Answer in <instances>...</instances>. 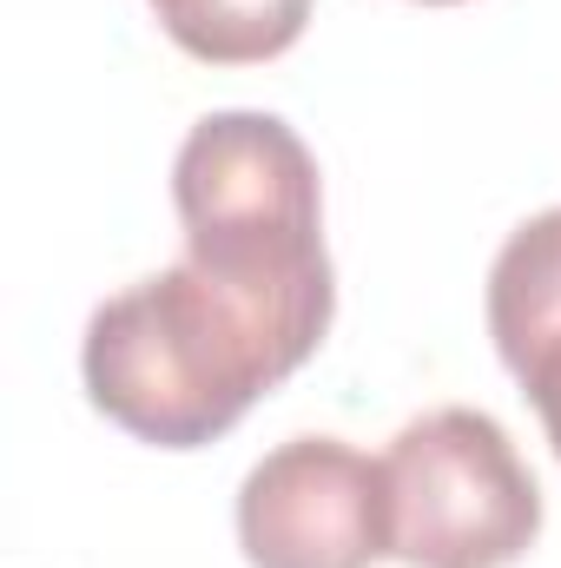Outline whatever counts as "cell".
<instances>
[{
    "label": "cell",
    "instance_id": "obj_7",
    "mask_svg": "<svg viewBox=\"0 0 561 568\" xmlns=\"http://www.w3.org/2000/svg\"><path fill=\"white\" fill-rule=\"evenodd\" d=\"M516 384L536 404V417H542V429H549V443H555V456H561V351L536 357L529 371H516Z\"/></svg>",
    "mask_w": 561,
    "mask_h": 568
},
{
    "label": "cell",
    "instance_id": "obj_2",
    "mask_svg": "<svg viewBox=\"0 0 561 568\" xmlns=\"http://www.w3.org/2000/svg\"><path fill=\"white\" fill-rule=\"evenodd\" d=\"M172 205L185 258L317 357L337 317V272L324 252V179L297 126L245 106L205 113L172 159Z\"/></svg>",
    "mask_w": 561,
    "mask_h": 568
},
{
    "label": "cell",
    "instance_id": "obj_3",
    "mask_svg": "<svg viewBox=\"0 0 561 568\" xmlns=\"http://www.w3.org/2000/svg\"><path fill=\"white\" fill-rule=\"evenodd\" d=\"M390 562L404 568H516L542 536V489L489 410L442 404L397 429Z\"/></svg>",
    "mask_w": 561,
    "mask_h": 568
},
{
    "label": "cell",
    "instance_id": "obj_5",
    "mask_svg": "<svg viewBox=\"0 0 561 568\" xmlns=\"http://www.w3.org/2000/svg\"><path fill=\"white\" fill-rule=\"evenodd\" d=\"M489 337L496 357L529 371L536 357L561 351V205L522 219L489 265Z\"/></svg>",
    "mask_w": 561,
    "mask_h": 568
},
{
    "label": "cell",
    "instance_id": "obj_1",
    "mask_svg": "<svg viewBox=\"0 0 561 568\" xmlns=\"http://www.w3.org/2000/svg\"><path fill=\"white\" fill-rule=\"evenodd\" d=\"M310 357L192 258L113 291L86 317L80 377L106 424L152 449H205Z\"/></svg>",
    "mask_w": 561,
    "mask_h": 568
},
{
    "label": "cell",
    "instance_id": "obj_6",
    "mask_svg": "<svg viewBox=\"0 0 561 568\" xmlns=\"http://www.w3.org/2000/svg\"><path fill=\"white\" fill-rule=\"evenodd\" d=\"M165 40L205 67H265L290 53L317 0H145Z\"/></svg>",
    "mask_w": 561,
    "mask_h": 568
},
{
    "label": "cell",
    "instance_id": "obj_4",
    "mask_svg": "<svg viewBox=\"0 0 561 568\" xmlns=\"http://www.w3.org/2000/svg\"><path fill=\"white\" fill-rule=\"evenodd\" d=\"M238 549L252 568H370L390 556L384 456L344 436H290L238 483Z\"/></svg>",
    "mask_w": 561,
    "mask_h": 568
},
{
    "label": "cell",
    "instance_id": "obj_8",
    "mask_svg": "<svg viewBox=\"0 0 561 568\" xmlns=\"http://www.w3.org/2000/svg\"><path fill=\"white\" fill-rule=\"evenodd\" d=\"M417 7H462V0H417Z\"/></svg>",
    "mask_w": 561,
    "mask_h": 568
}]
</instances>
